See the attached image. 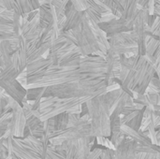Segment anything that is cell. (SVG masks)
Wrapping results in <instances>:
<instances>
[{"instance_id":"1","label":"cell","mask_w":160,"mask_h":159,"mask_svg":"<svg viewBox=\"0 0 160 159\" xmlns=\"http://www.w3.org/2000/svg\"><path fill=\"white\" fill-rule=\"evenodd\" d=\"M107 92V84L104 79H83L68 83L46 86L43 97H56L60 98L69 97H95Z\"/></svg>"},{"instance_id":"2","label":"cell","mask_w":160,"mask_h":159,"mask_svg":"<svg viewBox=\"0 0 160 159\" xmlns=\"http://www.w3.org/2000/svg\"><path fill=\"white\" fill-rule=\"evenodd\" d=\"M91 119V134L93 137H111V107L103 95L86 101Z\"/></svg>"},{"instance_id":"3","label":"cell","mask_w":160,"mask_h":159,"mask_svg":"<svg viewBox=\"0 0 160 159\" xmlns=\"http://www.w3.org/2000/svg\"><path fill=\"white\" fill-rule=\"evenodd\" d=\"M28 52H29V42L21 34L19 38L18 49L12 53L11 65L1 69L0 80L3 81H12L18 78V76L26 69L28 66Z\"/></svg>"},{"instance_id":"4","label":"cell","mask_w":160,"mask_h":159,"mask_svg":"<svg viewBox=\"0 0 160 159\" xmlns=\"http://www.w3.org/2000/svg\"><path fill=\"white\" fill-rule=\"evenodd\" d=\"M72 32L83 55H96V53L100 51L99 42L86 17L85 11L81 22L72 29Z\"/></svg>"},{"instance_id":"5","label":"cell","mask_w":160,"mask_h":159,"mask_svg":"<svg viewBox=\"0 0 160 159\" xmlns=\"http://www.w3.org/2000/svg\"><path fill=\"white\" fill-rule=\"evenodd\" d=\"M92 137L91 134V124H84L81 126L68 127L63 131L55 130L50 139V143L53 145H61L63 142L71 140H79L82 138Z\"/></svg>"},{"instance_id":"6","label":"cell","mask_w":160,"mask_h":159,"mask_svg":"<svg viewBox=\"0 0 160 159\" xmlns=\"http://www.w3.org/2000/svg\"><path fill=\"white\" fill-rule=\"evenodd\" d=\"M8 104L12 110V118L10 122V133L14 138H23L26 128V116L22 106L15 99L9 97Z\"/></svg>"},{"instance_id":"7","label":"cell","mask_w":160,"mask_h":159,"mask_svg":"<svg viewBox=\"0 0 160 159\" xmlns=\"http://www.w3.org/2000/svg\"><path fill=\"white\" fill-rule=\"evenodd\" d=\"M99 27L105 31L109 36L123 32H129L134 30V21L128 20L124 17L115 18L109 22H100Z\"/></svg>"},{"instance_id":"8","label":"cell","mask_w":160,"mask_h":159,"mask_svg":"<svg viewBox=\"0 0 160 159\" xmlns=\"http://www.w3.org/2000/svg\"><path fill=\"white\" fill-rule=\"evenodd\" d=\"M0 7L13 10L24 18H27L30 12L38 10L33 0H0Z\"/></svg>"},{"instance_id":"9","label":"cell","mask_w":160,"mask_h":159,"mask_svg":"<svg viewBox=\"0 0 160 159\" xmlns=\"http://www.w3.org/2000/svg\"><path fill=\"white\" fill-rule=\"evenodd\" d=\"M106 61H107V65H106L105 82L108 86L114 82V79L119 76V73L121 71L120 55L109 50L106 54Z\"/></svg>"},{"instance_id":"10","label":"cell","mask_w":160,"mask_h":159,"mask_svg":"<svg viewBox=\"0 0 160 159\" xmlns=\"http://www.w3.org/2000/svg\"><path fill=\"white\" fill-rule=\"evenodd\" d=\"M0 86L10 97L15 99L22 106L23 99L26 97L27 89L17 79L12 81L0 80Z\"/></svg>"},{"instance_id":"11","label":"cell","mask_w":160,"mask_h":159,"mask_svg":"<svg viewBox=\"0 0 160 159\" xmlns=\"http://www.w3.org/2000/svg\"><path fill=\"white\" fill-rule=\"evenodd\" d=\"M84 14V11L78 10L73 3L69 1L66 6V26L64 28V31L72 30L82 21V18Z\"/></svg>"},{"instance_id":"12","label":"cell","mask_w":160,"mask_h":159,"mask_svg":"<svg viewBox=\"0 0 160 159\" xmlns=\"http://www.w3.org/2000/svg\"><path fill=\"white\" fill-rule=\"evenodd\" d=\"M114 154L115 159H134L137 154L136 142L132 138L127 136L122 144L116 148Z\"/></svg>"},{"instance_id":"13","label":"cell","mask_w":160,"mask_h":159,"mask_svg":"<svg viewBox=\"0 0 160 159\" xmlns=\"http://www.w3.org/2000/svg\"><path fill=\"white\" fill-rule=\"evenodd\" d=\"M97 141L96 137H88L76 140L77 159H86L91 153L93 143Z\"/></svg>"},{"instance_id":"14","label":"cell","mask_w":160,"mask_h":159,"mask_svg":"<svg viewBox=\"0 0 160 159\" xmlns=\"http://www.w3.org/2000/svg\"><path fill=\"white\" fill-rule=\"evenodd\" d=\"M15 52L10 42L6 40L0 41V68L3 69L11 65L12 53Z\"/></svg>"},{"instance_id":"15","label":"cell","mask_w":160,"mask_h":159,"mask_svg":"<svg viewBox=\"0 0 160 159\" xmlns=\"http://www.w3.org/2000/svg\"><path fill=\"white\" fill-rule=\"evenodd\" d=\"M12 152L15 156H17L21 159H44L38 153H36L32 150L26 149V148L19 145L15 142L14 139H13Z\"/></svg>"},{"instance_id":"16","label":"cell","mask_w":160,"mask_h":159,"mask_svg":"<svg viewBox=\"0 0 160 159\" xmlns=\"http://www.w3.org/2000/svg\"><path fill=\"white\" fill-rule=\"evenodd\" d=\"M122 130L127 136L132 138L137 142L143 143V144H152L151 140L147 136H145L144 133L142 132L141 130H136L127 125H122Z\"/></svg>"},{"instance_id":"17","label":"cell","mask_w":160,"mask_h":159,"mask_svg":"<svg viewBox=\"0 0 160 159\" xmlns=\"http://www.w3.org/2000/svg\"><path fill=\"white\" fill-rule=\"evenodd\" d=\"M54 118V125H55V130L63 131L68 128V121H69V114L68 112H63L60 113Z\"/></svg>"},{"instance_id":"18","label":"cell","mask_w":160,"mask_h":159,"mask_svg":"<svg viewBox=\"0 0 160 159\" xmlns=\"http://www.w3.org/2000/svg\"><path fill=\"white\" fill-rule=\"evenodd\" d=\"M136 151L137 153H146L160 155V147L157 144H143L136 142Z\"/></svg>"},{"instance_id":"19","label":"cell","mask_w":160,"mask_h":159,"mask_svg":"<svg viewBox=\"0 0 160 159\" xmlns=\"http://www.w3.org/2000/svg\"><path fill=\"white\" fill-rule=\"evenodd\" d=\"M104 2L111 8V10L113 12V14H115L118 18L123 17L125 8L119 0H104Z\"/></svg>"},{"instance_id":"20","label":"cell","mask_w":160,"mask_h":159,"mask_svg":"<svg viewBox=\"0 0 160 159\" xmlns=\"http://www.w3.org/2000/svg\"><path fill=\"white\" fill-rule=\"evenodd\" d=\"M123 93V89L122 88H118V89H115V90H112V91H108L106 92L103 97L106 100V102L110 105V107H112L115 101L118 99V97L121 96V94Z\"/></svg>"},{"instance_id":"21","label":"cell","mask_w":160,"mask_h":159,"mask_svg":"<svg viewBox=\"0 0 160 159\" xmlns=\"http://www.w3.org/2000/svg\"><path fill=\"white\" fill-rule=\"evenodd\" d=\"M45 91V87H33L28 88L26 93V98L28 100H37L38 98H42Z\"/></svg>"},{"instance_id":"22","label":"cell","mask_w":160,"mask_h":159,"mask_svg":"<svg viewBox=\"0 0 160 159\" xmlns=\"http://www.w3.org/2000/svg\"><path fill=\"white\" fill-rule=\"evenodd\" d=\"M160 44V40L152 37H147V46H146V54L149 56H154L158 46Z\"/></svg>"},{"instance_id":"23","label":"cell","mask_w":160,"mask_h":159,"mask_svg":"<svg viewBox=\"0 0 160 159\" xmlns=\"http://www.w3.org/2000/svg\"><path fill=\"white\" fill-rule=\"evenodd\" d=\"M43 123V121H41L38 116L36 115H32L31 117L26 119V127L31 131H33L34 129H36L37 127H38L41 124Z\"/></svg>"},{"instance_id":"24","label":"cell","mask_w":160,"mask_h":159,"mask_svg":"<svg viewBox=\"0 0 160 159\" xmlns=\"http://www.w3.org/2000/svg\"><path fill=\"white\" fill-rule=\"evenodd\" d=\"M45 159H67V157H66V151L57 152L55 150H52V149L48 148Z\"/></svg>"},{"instance_id":"25","label":"cell","mask_w":160,"mask_h":159,"mask_svg":"<svg viewBox=\"0 0 160 159\" xmlns=\"http://www.w3.org/2000/svg\"><path fill=\"white\" fill-rule=\"evenodd\" d=\"M61 35L64 37V38L66 39V42L68 44H71V45H76L78 46V42L77 39L72 32V30H68V31H63L61 32Z\"/></svg>"},{"instance_id":"26","label":"cell","mask_w":160,"mask_h":159,"mask_svg":"<svg viewBox=\"0 0 160 159\" xmlns=\"http://www.w3.org/2000/svg\"><path fill=\"white\" fill-rule=\"evenodd\" d=\"M115 150L112 149H109V148H105L103 149L101 155H100V158L101 159H115V154H114Z\"/></svg>"},{"instance_id":"27","label":"cell","mask_w":160,"mask_h":159,"mask_svg":"<svg viewBox=\"0 0 160 159\" xmlns=\"http://www.w3.org/2000/svg\"><path fill=\"white\" fill-rule=\"evenodd\" d=\"M30 133H31V135H33V136H35V137H37V138H38V139H41V138L44 136V134H45L44 122H43L38 127H37L36 129H34V130L31 131Z\"/></svg>"},{"instance_id":"28","label":"cell","mask_w":160,"mask_h":159,"mask_svg":"<svg viewBox=\"0 0 160 159\" xmlns=\"http://www.w3.org/2000/svg\"><path fill=\"white\" fill-rule=\"evenodd\" d=\"M75 7L80 11H84L86 9V0H70Z\"/></svg>"},{"instance_id":"29","label":"cell","mask_w":160,"mask_h":159,"mask_svg":"<svg viewBox=\"0 0 160 159\" xmlns=\"http://www.w3.org/2000/svg\"><path fill=\"white\" fill-rule=\"evenodd\" d=\"M115 18H117V16L115 14H113V12H112V11H106V12H103L102 13L101 21L100 22H109V21H112V20H113Z\"/></svg>"},{"instance_id":"30","label":"cell","mask_w":160,"mask_h":159,"mask_svg":"<svg viewBox=\"0 0 160 159\" xmlns=\"http://www.w3.org/2000/svg\"><path fill=\"white\" fill-rule=\"evenodd\" d=\"M102 151H103L102 148H98V147H96L93 151H91L90 155L88 156V157L86 159H98L100 157V155H101Z\"/></svg>"},{"instance_id":"31","label":"cell","mask_w":160,"mask_h":159,"mask_svg":"<svg viewBox=\"0 0 160 159\" xmlns=\"http://www.w3.org/2000/svg\"><path fill=\"white\" fill-rule=\"evenodd\" d=\"M34 1V3H35V6H36V7L38 9L39 7H40V6L41 5H44V4H51L52 1H54V0H33Z\"/></svg>"},{"instance_id":"32","label":"cell","mask_w":160,"mask_h":159,"mask_svg":"<svg viewBox=\"0 0 160 159\" xmlns=\"http://www.w3.org/2000/svg\"><path fill=\"white\" fill-rule=\"evenodd\" d=\"M154 15L157 17H160V6L156 4L155 6V9H154Z\"/></svg>"},{"instance_id":"33","label":"cell","mask_w":160,"mask_h":159,"mask_svg":"<svg viewBox=\"0 0 160 159\" xmlns=\"http://www.w3.org/2000/svg\"><path fill=\"white\" fill-rule=\"evenodd\" d=\"M146 153H137L134 159H144L146 157Z\"/></svg>"},{"instance_id":"34","label":"cell","mask_w":160,"mask_h":159,"mask_svg":"<svg viewBox=\"0 0 160 159\" xmlns=\"http://www.w3.org/2000/svg\"><path fill=\"white\" fill-rule=\"evenodd\" d=\"M120 1V3L122 4V6L125 7V6H126V4H127V2H128V0H119Z\"/></svg>"}]
</instances>
